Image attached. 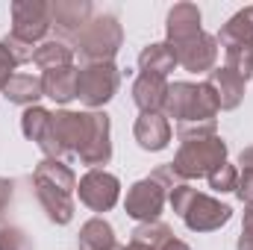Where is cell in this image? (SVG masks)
<instances>
[{"instance_id": "obj_9", "label": "cell", "mask_w": 253, "mask_h": 250, "mask_svg": "<svg viewBox=\"0 0 253 250\" xmlns=\"http://www.w3.org/2000/svg\"><path fill=\"white\" fill-rule=\"evenodd\" d=\"M77 156L88 168H100L112 159V126L106 112H88V135Z\"/></svg>"}, {"instance_id": "obj_2", "label": "cell", "mask_w": 253, "mask_h": 250, "mask_svg": "<svg viewBox=\"0 0 253 250\" xmlns=\"http://www.w3.org/2000/svg\"><path fill=\"white\" fill-rule=\"evenodd\" d=\"M85 135H88V112L59 109V112H50V124L39 147L44 150V159H62L68 153H80V147L85 144Z\"/></svg>"}, {"instance_id": "obj_36", "label": "cell", "mask_w": 253, "mask_h": 250, "mask_svg": "<svg viewBox=\"0 0 253 250\" xmlns=\"http://www.w3.org/2000/svg\"><path fill=\"white\" fill-rule=\"evenodd\" d=\"M12 71H15V65L9 62L6 56H3V50H0V91L6 88V83L12 80Z\"/></svg>"}, {"instance_id": "obj_33", "label": "cell", "mask_w": 253, "mask_h": 250, "mask_svg": "<svg viewBox=\"0 0 253 250\" xmlns=\"http://www.w3.org/2000/svg\"><path fill=\"white\" fill-rule=\"evenodd\" d=\"M236 250H253V206H245V221H242V236Z\"/></svg>"}, {"instance_id": "obj_25", "label": "cell", "mask_w": 253, "mask_h": 250, "mask_svg": "<svg viewBox=\"0 0 253 250\" xmlns=\"http://www.w3.org/2000/svg\"><path fill=\"white\" fill-rule=\"evenodd\" d=\"M171 239H174V233H171L168 224L150 221V224H138V227L132 230V239H129V242H138V245H144V248H150V250H162Z\"/></svg>"}, {"instance_id": "obj_11", "label": "cell", "mask_w": 253, "mask_h": 250, "mask_svg": "<svg viewBox=\"0 0 253 250\" xmlns=\"http://www.w3.org/2000/svg\"><path fill=\"white\" fill-rule=\"evenodd\" d=\"M174 47V56H177V65H183L186 71L197 74V71H212L215 68V59H218V42L215 36L209 33H197L189 42H180V44H171Z\"/></svg>"}, {"instance_id": "obj_10", "label": "cell", "mask_w": 253, "mask_h": 250, "mask_svg": "<svg viewBox=\"0 0 253 250\" xmlns=\"http://www.w3.org/2000/svg\"><path fill=\"white\" fill-rule=\"evenodd\" d=\"M94 18L88 0H53L50 3V27L59 33L62 42H77L85 24Z\"/></svg>"}, {"instance_id": "obj_19", "label": "cell", "mask_w": 253, "mask_h": 250, "mask_svg": "<svg viewBox=\"0 0 253 250\" xmlns=\"http://www.w3.org/2000/svg\"><path fill=\"white\" fill-rule=\"evenodd\" d=\"M3 94L9 97V103H18V106H39V100L44 97V88H42V77H33V74H12V80L6 83Z\"/></svg>"}, {"instance_id": "obj_30", "label": "cell", "mask_w": 253, "mask_h": 250, "mask_svg": "<svg viewBox=\"0 0 253 250\" xmlns=\"http://www.w3.org/2000/svg\"><path fill=\"white\" fill-rule=\"evenodd\" d=\"M218 121H180L177 124V138L180 141H197V138H209L215 135Z\"/></svg>"}, {"instance_id": "obj_39", "label": "cell", "mask_w": 253, "mask_h": 250, "mask_svg": "<svg viewBox=\"0 0 253 250\" xmlns=\"http://www.w3.org/2000/svg\"><path fill=\"white\" fill-rule=\"evenodd\" d=\"M109 250H126V248H124V245H112Z\"/></svg>"}, {"instance_id": "obj_14", "label": "cell", "mask_w": 253, "mask_h": 250, "mask_svg": "<svg viewBox=\"0 0 253 250\" xmlns=\"http://www.w3.org/2000/svg\"><path fill=\"white\" fill-rule=\"evenodd\" d=\"M200 33V9L194 3H177L168 18H165V36H168V44H180V42H189Z\"/></svg>"}, {"instance_id": "obj_8", "label": "cell", "mask_w": 253, "mask_h": 250, "mask_svg": "<svg viewBox=\"0 0 253 250\" xmlns=\"http://www.w3.org/2000/svg\"><path fill=\"white\" fill-rule=\"evenodd\" d=\"M77 191H80V200L91 212H109L118 203V197H121V183H118L115 174H109L103 168H91L77 183Z\"/></svg>"}, {"instance_id": "obj_22", "label": "cell", "mask_w": 253, "mask_h": 250, "mask_svg": "<svg viewBox=\"0 0 253 250\" xmlns=\"http://www.w3.org/2000/svg\"><path fill=\"white\" fill-rule=\"evenodd\" d=\"M33 62L39 65L44 74L47 71H56V68H68V65L74 62V47L68 42H62V39H44L36 47Z\"/></svg>"}, {"instance_id": "obj_23", "label": "cell", "mask_w": 253, "mask_h": 250, "mask_svg": "<svg viewBox=\"0 0 253 250\" xmlns=\"http://www.w3.org/2000/svg\"><path fill=\"white\" fill-rule=\"evenodd\" d=\"M138 68H141V74L168 77V71H174V68H177L174 47H171L168 42H159V44H147V47L138 53Z\"/></svg>"}, {"instance_id": "obj_28", "label": "cell", "mask_w": 253, "mask_h": 250, "mask_svg": "<svg viewBox=\"0 0 253 250\" xmlns=\"http://www.w3.org/2000/svg\"><path fill=\"white\" fill-rule=\"evenodd\" d=\"M0 50H3V56L15 65V68H18V65H24V62H30V59H33V53H36V47H33V44H27V42L15 39L12 33L0 39Z\"/></svg>"}, {"instance_id": "obj_26", "label": "cell", "mask_w": 253, "mask_h": 250, "mask_svg": "<svg viewBox=\"0 0 253 250\" xmlns=\"http://www.w3.org/2000/svg\"><path fill=\"white\" fill-rule=\"evenodd\" d=\"M47 124H50V112H47L44 106H30V109H24V115H21V132H24L30 141H36V144L44 141Z\"/></svg>"}, {"instance_id": "obj_1", "label": "cell", "mask_w": 253, "mask_h": 250, "mask_svg": "<svg viewBox=\"0 0 253 250\" xmlns=\"http://www.w3.org/2000/svg\"><path fill=\"white\" fill-rule=\"evenodd\" d=\"M124 44V27L118 24L115 15H94L85 30L77 36L74 42V50L85 59L88 65H97V62H112L115 53L121 50Z\"/></svg>"}, {"instance_id": "obj_4", "label": "cell", "mask_w": 253, "mask_h": 250, "mask_svg": "<svg viewBox=\"0 0 253 250\" xmlns=\"http://www.w3.org/2000/svg\"><path fill=\"white\" fill-rule=\"evenodd\" d=\"M118 85H121V71L115 68V62L85 65L77 71V97L94 112L118 94Z\"/></svg>"}, {"instance_id": "obj_18", "label": "cell", "mask_w": 253, "mask_h": 250, "mask_svg": "<svg viewBox=\"0 0 253 250\" xmlns=\"http://www.w3.org/2000/svg\"><path fill=\"white\" fill-rule=\"evenodd\" d=\"M215 42L221 47H230V44H251L253 47V6L239 9L215 36Z\"/></svg>"}, {"instance_id": "obj_15", "label": "cell", "mask_w": 253, "mask_h": 250, "mask_svg": "<svg viewBox=\"0 0 253 250\" xmlns=\"http://www.w3.org/2000/svg\"><path fill=\"white\" fill-rule=\"evenodd\" d=\"M132 135H135V141H138L141 150L156 153V150L168 147V141H171V124H168L165 115H141L135 121V126H132Z\"/></svg>"}, {"instance_id": "obj_32", "label": "cell", "mask_w": 253, "mask_h": 250, "mask_svg": "<svg viewBox=\"0 0 253 250\" xmlns=\"http://www.w3.org/2000/svg\"><path fill=\"white\" fill-rule=\"evenodd\" d=\"M150 177H153V180H156L159 186L165 188V191H171L174 186H180V183H186V180H180V174H177V171L171 168V162H168V165H159V168H156V171H153Z\"/></svg>"}, {"instance_id": "obj_35", "label": "cell", "mask_w": 253, "mask_h": 250, "mask_svg": "<svg viewBox=\"0 0 253 250\" xmlns=\"http://www.w3.org/2000/svg\"><path fill=\"white\" fill-rule=\"evenodd\" d=\"M12 180H6V177H0V218H3V212L9 209V203H12Z\"/></svg>"}, {"instance_id": "obj_6", "label": "cell", "mask_w": 253, "mask_h": 250, "mask_svg": "<svg viewBox=\"0 0 253 250\" xmlns=\"http://www.w3.org/2000/svg\"><path fill=\"white\" fill-rule=\"evenodd\" d=\"M165 200H168V191L159 186L153 177H144V180L129 186L124 209H126V215L135 218L138 224H150V221H159V215L165 209Z\"/></svg>"}, {"instance_id": "obj_17", "label": "cell", "mask_w": 253, "mask_h": 250, "mask_svg": "<svg viewBox=\"0 0 253 250\" xmlns=\"http://www.w3.org/2000/svg\"><path fill=\"white\" fill-rule=\"evenodd\" d=\"M42 88H44V97H50L53 103H71L77 97V68L68 65V68H56V71H47L42 77Z\"/></svg>"}, {"instance_id": "obj_27", "label": "cell", "mask_w": 253, "mask_h": 250, "mask_svg": "<svg viewBox=\"0 0 253 250\" xmlns=\"http://www.w3.org/2000/svg\"><path fill=\"white\" fill-rule=\"evenodd\" d=\"M224 53H227V68L248 83L253 77V47L251 44H230V47H224Z\"/></svg>"}, {"instance_id": "obj_13", "label": "cell", "mask_w": 253, "mask_h": 250, "mask_svg": "<svg viewBox=\"0 0 253 250\" xmlns=\"http://www.w3.org/2000/svg\"><path fill=\"white\" fill-rule=\"evenodd\" d=\"M206 85L215 91L221 109H239L242 100H245V80L236 77L227 65L224 68H212L209 77H206Z\"/></svg>"}, {"instance_id": "obj_38", "label": "cell", "mask_w": 253, "mask_h": 250, "mask_svg": "<svg viewBox=\"0 0 253 250\" xmlns=\"http://www.w3.org/2000/svg\"><path fill=\"white\" fill-rule=\"evenodd\" d=\"M162 250H191V248L186 245V242H180V239H171V242H168Z\"/></svg>"}, {"instance_id": "obj_3", "label": "cell", "mask_w": 253, "mask_h": 250, "mask_svg": "<svg viewBox=\"0 0 253 250\" xmlns=\"http://www.w3.org/2000/svg\"><path fill=\"white\" fill-rule=\"evenodd\" d=\"M224 162H227V141L218 135H209V138H197V141H183L171 168L180 174V180L189 183L197 177H209Z\"/></svg>"}, {"instance_id": "obj_29", "label": "cell", "mask_w": 253, "mask_h": 250, "mask_svg": "<svg viewBox=\"0 0 253 250\" xmlns=\"http://www.w3.org/2000/svg\"><path fill=\"white\" fill-rule=\"evenodd\" d=\"M0 250H36L33 239L15 227V224H0Z\"/></svg>"}, {"instance_id": "obj_16", "label": "cell", "mask_w": 253, "mask_h": 250, "mask_svg": "<svg viewBox=\"0 0 253 250\" xmlns=\"http://www.w3.org/2000/svg\"><path fill=\"white\" fill-rule=\"evenodd\" d=\"M36 186V183H33ZM36 197L47 215V221L53 224H71L74 221V194L71 191H62V188H50V186H36Z\"/></svg>"}, {"instance_id": "obj_20", "label": "cell", "mask_w": 253, "mask_h": 250, "mask_svg": "<svg viewBox=\"0 0 253 250\" xmlns=\"http://www.w3.org/2000/svg\"><path fill=\"white\" fill-rule=\"evenodd\" d=\"M33 183L36 186H50V188H62V191H71L77 188V177L74 171L65 165L62 159H42L33 171Z\"/></svg>"}, {"instance_id": "obj_7", "label": "cell", "mask_w": 253, "mask_h": 250, "mask_svg": "<svg viewBox=\"0 0 253 250\" xmlns=\"http://www.w3.org/2000/svg\"><path fill=\"white\" fill-rule=\"evenodd\" d=\"M180 218L186 221V227H189L191 233H212V230H221V227L233 218V209H230L227 203L209 197V194L194 191L191 200H189V206L183 209Z\"/></svg>"}, {"instance_id": "obj_34", "label": "cell", "mask_w": 253, "mask_h": 250, "mask_svg": "<svg viewBox=\"0 0 253 250\" xmlns=\"http://www.w3.org/2000/svg\"><path fill=\"white\" fill-rule=\"evenodd\" d=\"M236 194L245 206H253V171H242L239 174V183H236Z\"/></svg>"}, {"instance_id": "obj_24", "label": "cell", "mask_w": 253, "mask_h": 250, "mask_svg": "<svg viewBox=\"0 0 253 250\" xmlns=\"http://www.w3.org/2000/svg\"><path fill=\"white\" fill-rule=\"evenodd\" d=\"M115 242V230L103 218H91L80 227V250H109Z\"/></svg>"}, {"instance_id": "obj_21", "label": "cell", "mask_w": 253, "mask_h": 250, "mask_svg": "<svg viewBox=\"0 0 253 250\" xmlns=\"http://www.w3.org/2000/svg\"><path fill=\"white\" fill-rule=\"evenodd\" d=\"M194 97H197V83H174V85H168V97H165L162 115L174 118L177 124L186 121L191 115V109H194Z\"/></svg>"}, {"instance_id": "obj_12", "label": "cell", "mask_w": 253, "mask_h": 250, "mask_svg": "<svg viewBox=\"0 0 253 250\" xmlns=\"http://www.w3.org/2000/svg\"><path fill=\"white\" fill-rule=\"evenodd\" d=\"M168 97V83L165 77L156 74H138L132 83V103L141 109V115H162Z\"/></svg>"}, {"instance_id": "obj_37", "label": "cell", "mask_w": 253, "mask_h": 250, "mask_svg": "<svg viewBox=\"0 0 253 250\" xmlns=\"http://www.w3.org/2000/svg\"><path fill=\"white\" fill-rule=\"evenodd\" d=\"M239 165H242V171H245V168L253 171V147H245V150L239 153Z\"/></svg>"}, {"instance_id": "obj_31", "label": "cell", "mask_w": 253, "mask_h": 250, "mask_svg": "<svg viewBox=\"0 0 253 250\" xmlns=\"http://www.w3.org/2000/svg\"><path fill=\"white\" fill-rule=\"evenodd\" d=\"M236 183H239V171H236V165H230V162H224L221 168H215V171L209 174V188H215V191H221V194L236 191Z\"/></svg>"}, {"instance_id": "obj_5", "label": "cell", "mask_w": 253, "mask_h": 250, "mask_svg": "<svg viewBox=\"0 0 253 250\" xmlns=\"http://www.w3.org/2000/svg\"><path fill=\"white\" fill-rule=\"evenodd\" d=\"M50 3L44 0H15L12 3V36L27 44H42L50 33Z\"/></svg>"}]
</instances>
